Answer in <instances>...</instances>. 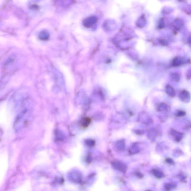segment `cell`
I'll list each match as a JSON object with an SVG mask.
<instances>
[{"label":"cell","mask_w":191,"mask_h":191,"mask_svg":"<svg viewBox=\"0 0 191 191\" xmlns=\"http://www.w3.org/2000/svg\"><path fill=\"white\" fill-rule=\"evenodd\" d=\"M181 59L179 58H176L173 61V63L175 66H178L181 63Z\"/></svg>","instance_id":"obj_10"},{"label":"cell","mask_w":191,"mask_h":191,"mask_svg":"<svg viewBox=\"0 0 191 191\" xmlns=\"http://www.w3.org/2000/svg\"><path fill=\"white\" fill-rule=\"evenodd\" d=\"M170 134L171 135L175 138V140L177 142H179L181 141L183 137V133L174 129L171 130Z\"/></svg>","instance_id":"obj_2"},{"label":"cell","mask_w":191,"mask_h":191,"mask_svg":"<svg viewBox=\"0 0 191 191\" xmlns=\"http://www.w3.org/2000/svg\"><path fill=\"white\" fill-rule=\"evenodd\" d=\"M179 98L181 101L185 103H188L191 100V95L186 90H183L179 95Z\"/></svg>","instance_id":"obj_1"},{"label":"cell","mask_w":191,"mask_h":191,"mask_svg":"<svg viewBox=\"0 0 191 191\" xmlns=\"http://www.w3.org/2000/svg\"><path fill=\"white\" fill-rule=\"evenodd\" d=\"M40 39L42 40H46L49 38V35L48 33L45 31L42 32L40 33L39 36Z\"/></svg>","instance_id":"obj_7"},{"label":"cell","mask_w":191,"mask_h":191,"mask_svg":"<svg viewBox=\"0 0 191 191\" xmlns=\"http://www.w3.org/2000/svg\"><path fill=\"white\" fill-rule=\"evenodd\" d=\"M147 191H150V190H147Z\"/></svg>","instance_id":"obj_14"},{"label":"cell","mask_w":191,"mask_h":191,"mask_svg":"<svg viewBox=\"0 0 191 191\" xmlns=\"http://www.w3.org/2000/svg\"><path fill=\"white\" fill-rule=\"evenodd\" d=\"M68 178L71 181L75 183L79 182L80 180V176L78 174L75 172H72L68 174Z\"/></svg>","instance_id":"obj_3"},{"label":"cell","mask_w":191,"mask_h":191,"mask_svg":"<svg viewBox=\"0 0 191 191\" xmlns=\"http://www.w3.org/2000/svg\"><path fill=\"white\" fill-rule=\"evenodd\" d=\"M166 93L169 96L174 98L176 96V91L174 88L169 85H167L165 88Z\"/></svg>","instance_id":"obj_4"},{"label":"cell","mask_w":191,"mask_h":191,"mask_svg":"<svg viewBox=\"0 0 191 191\" xmlns=\"http://www.w3.org/2000/svg\"><path fill=\"white\" fill-rule=\"evenodd\" d=\"M176 185L173 184H166L165 186V189L166 191H170L176 187Z\"/></svg>","instance_id":"obj_8"},{"label":"cell","mask_w":191,"mask_h":191,"mask_svg":"<svg viewBox=\"0 0 191 191\" xmlns=\"http://www.w3.org/2000/svg\"><path fill=\"white\" fill-rule=\"evenodd\" d=\"M114 165L115 168L117 169V170H119L123 172H124V171H126V166L121 163L118 162H115L114 164Z\"/></svg>","instance_id":"obj_5"},{"label":"cell","mask_w":191,"mask_h":191,"mask_svg":"<svg viewBox=\"0 0 191 191\" xmlns=\"http://www.w3.org/2000/svg\"><path fill=\"white\" fill-rule=\"evenodd\" d=\"M187 75V77L188 79H190V78H191V71H190V72Z\"/></svg>","instance_id":"obj_13"},{"label":"cell","mask_w":191,"mask_h":191,"mask_svg":"<svg viewBox=\"0 0 191 191\" xmlns=\"http://www.w3.org/2000/svg\"><path fill=\"white\" fill-rule=\"evenodd\" d=\"M172 78L175 81H178L179 80V76L177 73L173 74L172 75Z\"/></svg>","instance_id":"obj_11"},{"label":"cell","mask_w":191,"mask_h":191,"mask_svg":"<svg viewBox=\"0 0 191 191\" xmlns=\"http://www.w3.org/2000/svg\"><path fill=\"white\" fill-rule=\"evenodd\" d=\"M152 173L153 175L158 178H162L164 176V174L162 172L156 169L153 170Z\"/></svg>","instance_id":"obj_6"},{"label":"cell","mask_w":191,"mask_h":191,"mask_svg":"<svg viewBox=\"0 0 191 191\" xmlns=\"http://www.w3.org/2000/svg\"><path fill=\"white\" fill-rule=\"evenodd\" d=\"M165 161L167 163L169 164H173L174 163V161L170 158H166Z\"/></svg>","instance_id":"obj_12"},{"label":"cell","mask_w":191,"mask_h":191,"mask_svg":"<svg viewBox=\"0 0 191 191\" xmlns=\"http://www.w3.org/2000/svg\"><path fill=\"white\" fill-rule=\"evenodd\" d=\"M186 115V112L183 110H178L176 113V115L178 117H182L185 116Z\"/></svg>","instance_id":"obj_9"}]
</instances>
